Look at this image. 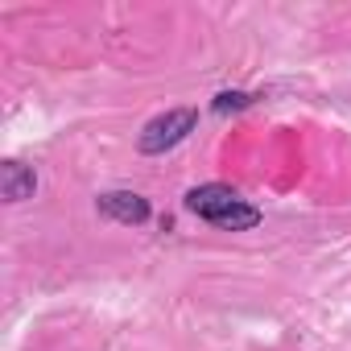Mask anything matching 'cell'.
<instances>
[{
    "label": "cell",
    "mask_w": 351,
    "mask_h": 351,
    "mask_svg": "<svg viewBox=\"0 0 351 351\" xmlns=\"http://www.w3.org/2000/svg\"><path fill=\"white\" fill-rule=\"evenodd\" d=\"M186 211H195L199 219H207L215 228H228V232H248V228L261 223V211L252 203H244L232 186H219V182L191 191L186 195Z\"/></svg>",
    "instance_id": "obj_1"
},
{
    "label": "cell",
    "mask_w": 351,
    "mask_h": 351,
    "mask_svg": "<svg viewBox=\"0 0 351 351\" xmlns=\"http://www.w3.org/2000/svg\"><path fill=\"white\" fill-rule=\"evenodd\" d=\"M191 128H195V112H191V108L165 112V116H157V120L141 132V149H145V153H165L169 145H178Z\"/></svg>",
    "instance_id": "obj_2"
},
{
    "label": "cell",
    "mask_w": 351,
    "mask_h": 351,
    "mask_svg": "<svg viewBox=\"0 0 351 351\" xmlns=\"http://www.w3.org/2000/svg\"><path fill=\"white\" fill-rule=\"evenodd\" d=\"M99 211L108 215V219H120V223H145L149 219V203L141 199V195H104L99 199Z\"/></svg>",
    "instance_id": "obj_3"
},
{
    "label": "cell",
    "mask_w": 351,
    "mask_h": 351,
    "mask_svg": "<svg viewBox=\"0 0 351 351\" xmlns=\"http://www.w3.org/2000/svg\"><path fill=\"white\" fill-rule=\"evenodd\" d=\"M0 186H5V199L9 203H21L34 195L38 178H34V169H25L21 161H5V169H0Z\"/></svg>",
    "instance_id": "obj_4"
}]
</instances>
